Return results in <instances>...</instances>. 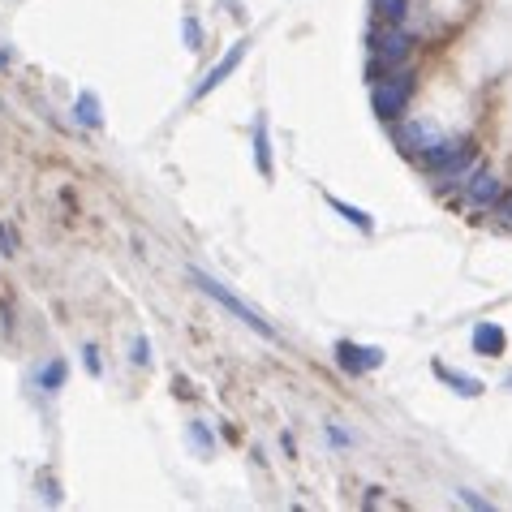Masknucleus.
<instances>
[{"label": "nucleus", "mask_w": 512, "mask_h": 512, "mask_svg": "<svg viewBox=\"0 0 512 512\" xmlns=\"http://www.w3.org/2000/svg\"><path fill=\"white\" fill-rule=\"evenodd\" d=\"M190 280L198 284V289H203L207 297H211V302H220L224 310H229V315H237L241 323H246V327H254V332H259V336H267V340H272L276 336V327L272 323H267L263 319V310H254L250 302H241V297L229 289V284H220L216 276H207V272H198V267H190Z\"/></svg>", "instance_id": "obj_1"}, {"label": "nucleus", "mask_w": 512, "mask_h": 512, "mask_svg": "<svg viewBox=\"0 0 512 512\" xmlns=\"http://www.w3.org/2000/svg\"><path fill=\"white\" fill-rule=\"evenodd\" d=\"M414 99V74H392L375 87V112L379 121H396Z\"/></svg>", "instance_id": "obj_2"}, {"label": "nucleus", "mask_w": 512, "mask_h": 512, "mask_svg": "<svg viewBox=\"0 0 512 512\" xmlns=\"http://www.w3.org/2000/svg\"><path fill=\"white\" fill-rule=\"evenodd\" d=\"M474 160V147L469 142H431V147L422 151V168H431V173H461V168Z\"/></svg>", "instance_id": "obj_3"}, {"label": "nucleus", "mask_w": 512, "mask_h": 512, "mask_svg": "<svg viewBox=\"0 0 512 512\" xmlns=\"http://www.w3.org/2000/svg\"><path fill=\"white\" fill-rule=\"evenodd\" d=\"M246 52H250V39H237V44H233V48H229V52H224L220 61H216V69H207V78H203V82H198V87H194V99H203V95H211V91H216L220 82L229 78V74H233V69H237L241 61H246Z\"/></svg>", "instance_id": "obj_4"}, {"label": "nucleus", "mask_w": 512, "mask_h": 512, "mask_svg": "<svg viewBox=\"0 0 512 512\" xmlns=\"http://www.w3.org/2000/svg\"><path fill=\"white\" fill-rule=\"evenodd\" d=\"M336 362L345 366L349 375H366V371H375V366H383V349H362V345L340 340V345H336Z\"/></svg>", "instance_id": "obj_5"}, {"label": "nucleus", "mask_w": 512, "mask_h": 512, "mask_svg": "<svg viewBox=\"0 0 512 512\" xmlns=\"http://www.w3.org/2000/svg\"><path fill=\"white\" fill-rule=\"evenodd\" d=\"M508 349V336L500 323H478L474 327V353H482V358H504Z\"/></svg>", "instance_id": "obj_6"}, {"label": "nucleus", "mask_w": 512, "mask_h": 512, "mask_svg": "<svg viewBox=\"0 0 512 512\" xmlns=\"http://www.w3.org/2000/svg\"><path fill=\"white\" fill-rule=\"evenodd\" d=\"M254 164L263 177H272V138H267V117H254Z\"/></svg>", "instance_id": "obj_7"}, {"label": "nucleus", "mask_w": 512, "mask_h": 512, "mask_svg": "<svg viewBox=\"0 0 512 512\" xmlns=\"http://www.w3.org/2000/svg\"><path fill=\"white\" fill-rule=\"evenodd\" d=\"M435 375L444 379L457 396H478V392H482V383H478V379H469V375H461V371H448L444 362H435Z\"/></svg>", "instance_id": "obj_8"}, {"label": "nucleus", "mask_w": 512, "mask_h": 512, "mask_svg": "<svg viewBox=\"0 0 512 512\" xmlns=\"http://www.w3.org/2000/svg\"><path fill=\"white\" fill-rule=\"evenodd\" d=\"M379 56H383V65L405 61V56H409V35H401V31L383 35V39H379Z\"/></svg>", "instance_id": "obj_9"}, {"label": "nucleus", "mask_w": 512, "mask_h": 512, "mask_svg": "<svg viewBox=\"0 0 512 512\" xmlns=\"http://www.w3.org/2000/svg\"><path fill=\"white\" fill-rule=\"evenodd\" d=\"M500 198V181H495L491 173H478L474 177V186H469V203H478V207H487Z\"/></svg>", "instance_id": "obj_10"}, {"label": "nucleus", "mask_w": 512, "mask_h": 512, "mask_svg": "<svg viewBox=\"0 0 512 512\" xmlns=\"http://www.w3.org/2000/svg\"><path fill=\"white\" fill-rule=\"evenodd\" d=\"M396 142H405V151H426V147H431V142H439V138H435L431 125H409V130L396 134Z\"/></svg>", "instance_id": "obj_11"}, {"label": "nucleus", "mask_w": 512, "mask_h": 512, "mask_svg": "<svg viewBox=\"0 0 512 512\" xmlns=\"http://www.w3.org/2000/svg\"><path fill=\"white\" fill-rule=\"evenodd\" d=\"M74 117H78L82 125H87V130H99V125H104V117H99V99H95L91 91H82V95H78Z\"/></svg>", "instance_id": "obj_12"}, {"label": "nucleus", "mask_w": 512, "mask_h": 512, "mask_svg": "<svg viewBox=\"0 0 512 512\" xmlns=\"http://www.w3.org/2000/svg\"><path fill=\"white\" fill-rule=\"evenodd\" d=\"M327 203H332V207H336V211H340V216H345L349 224H358V229H362V233H371V229H375V224H371V216H366V211H362V207H349V203H340V198H336V194H327Z\"/></svg>", "instance_id": "obj_13"}, {"label": "nucleus", "mask_w": 512, "mask_h": 512, "mask_svg": "<svg viewBox=\"0 0 512 512\" xmlns=\"http://www.w3.org/2000/svg\"><path fill=\"white\" fill-rule=\"evenodd\" d=\"M61 383H65V362L56 358V362H48L44 371H39V388H44V392H56Z\"/></svg>", "instance_id": "obj_14"}, {"label": "nucleus", "mask_w": 512, "mask_h": 512, "mask_svg": "<svg viewBox=\"0 0 512 512\" xmlns=\"http://www.w3.org/2000/svg\"><path fill=\"white\" fill-rule=\"evenodd\" d=\"M375 9H379V18H383V22H405L409 0H375Z\"/></svg>", "instance_id": "obj_15"}, {"label": "nucleus", "mask_w": 512, "mask_h": 512, "mask_svg": "<svg viewBox=\"0 0 512 512\" xmlns=\"http://www.w3.org/2000/svg\"><path fill=\"white\" fill-rule=\"evenodd\" d=\"M0 254H18V233H13V224H0Z\"/></svg>", "instance_id": "obj_16"}, {"label": "nucleus", "mask_w": 512, "mask_h": 512, "mask_svg": "<svg viewBox=\"0 0 512 512\" xmlns=\"http://www.w3.org/2000/svg\"><path fill=\"white\" fill-rule=\"evenodd\" d=\"M186 44H190V48H203V31H198L194 18H186Z\"/></svg>", "instance_id": "obj_17"}, {"label": "nucleus", "mask_w": 512, "mask_h": 512, "mask_svg": "<svg viewBox=\"0 0 512 512\" xmlns=\"http://www.w3.org/2000/svg\"><path fill=\"white\" fill-rule=\"evenodd\" d=\"M134 362H138V366L151 362V345H147V340H134Z\"/></svg>", "instance_id": "obj_18"}, {"label": "nucleus", "mask_w": 512, "mask_h": 512, "mask_svg": "<svg viewBox=\"0 0 512 512\" xmlns=\"http://www.w3.org/2000/svg\"><path fill=\"white\" fill-rule=\"evenodd\" d=\"M190 435H194V444H198V448H203V452H211V435H207V431H203V426H198V422L190 426Z\"/></svg>", "instance_id": "obj_19"}, {"label": "nucleus", "mask_w": 512, "mask_h": 512, "mask_svg": "<svg viewBox=\"0 0 512 512\" xmlns=\"http://www.w3.org/2000/svg\"><path fill=\"white\" fill-rule=\"evenodd\" d=\"M82 362H87V371H91V375H99V353H95L91 345L82 349Z\"/></svg>", "instance_id": "obj_20"}, {"label": "nucleus", "mask_w": 512, "mask_h": 512, "mask_svg": "<svg viewBox=\"0 0 512 512\" xmlns=\"http://www.w3.org/2000/svg\"><path fill=\"white\" fill-rule=\"evenodd\" d=\"M495 207H500V216L512 224V194H500V198H495Z\"/></svg>", "instance_id": "obj_21"}, {"label": "nucleus", "mask_w": 512, "mask_h": 512, "mask_svg": "<svg viewBox=\"0 0 512 512\" xmlns=\"http://www.w3.org/2000/svg\"><path fill=\"white\" fill-rule=\"evenodd\" d=\"M508 388H512V375H508Z\"/></svg>", "instance_id": "obj_22"}]
</instances>
